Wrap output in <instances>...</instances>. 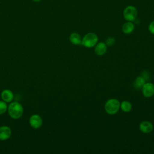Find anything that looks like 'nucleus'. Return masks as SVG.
<instances>
[{"label": "nucleus", "instance_id": "nucleus-12", "mask_svg": "<svg viewBox=\"0 0 154 154\" xmlns=\"http://www.w3.org/2000/svg\"><path fill=\"white\" fill-rule=\"evenodd\" d=\"M69 40L73 45H81V42H82V39L81 38V36L77 32L72 33L70 35Z\"/></svg>", "mask_w": 154, "mask_h": 154}, {"label": "nucleus", "instance_id": "nucleus-16", "mask_svg": "<svg viewBox=\"0 0 154 154\" xmlns=\"http://www.w3.org/2000/svg\"><path fill=\"white\" fill-rule=\"evenodd\" d=\"M115 42H116V40L114 37H108L105 40V44L107 46H112L115 43Z\"/></svg>", "mask_w": 154, "mask_h": 154}, {"label": "nucleus", "instance_id": "nucleus-7", "mask_svg": "<svg viewBox=\"0 0 154 154\" xmlns=\"http://www.w3.org/2000/svg\"><path fill=\"white\" fill-rule=\"evenodd\" d=\"M11 129L10 127L4 125L0 126V140H8L11 135Z\"/></svg>", "mask_w": 154, "mask_h": 154}, {"label": "nucleus", "instance_id": "nucleus-15", "mask_svg": "<svg viewBox=\"0 0 154 154\" xmlns=\"http://www.w3.org/2000/svg\"><path fill=\"white\" fill-rule=\"evenodd\" d=\"M8 108V105L4 100H0V115L4 114Z\"/></svg>", "mask_w": 154, "mask_h": 154}, {"label": "nucleus", "instance_id": "nucleus-11", "mask_svg": "<svg viewBox=\"0 0 154 154\" xmlns=\"http://www.w3.org/2000/svg\"><path fill=\"white\" fill-rule=\"evenodd\" d=\"M134 28H135V26L134 23L131 21H129L125 23L123 25L122 29L123 32H124L125 34H128L133 32V31L134 30Z\"/></svg>", "mask_w": 154, "mask_h": 154}, {"label": "nucleus", "instance_id": "nucleus-1", "mask_svg": "<svg viewBox=\"0 0 154 154\" xmlns=\"http://www.w3.org/2000/svg\"><path fill=\"white\" fill-rule=\"evenodd\" d=\"M8 113L10 117L13 119H18L22 117L23 113V108L18 102H11L8 106Z\"/></svg>", "mask_w": 154, "mask_h": 154}, {"label": "nucleus", "instance_id": "nucleus-8", "mask_svg": "<svg viewBox=\"0 0 154 154\" xmlns=\"http://www.w3.org/2000/svg\"><path fill=\"white\" fill-rule=\"evenodd\" d=\"M139 128L141 132L144 134L150 133L153 129V124L149 121H143L139 125Z\"/></svg>", "mask_w": 154, "mask_h": 154}, {"label": "nucleus", "instance_id": "nucleus-6", "mask_svg": "<svg viewBox=\"0 0 154 154\" xmlns=\"http://www.w3.org/2000/svg\"><path fill=\"white\" fill-rule=\"evenodd\" d=\"M142 93L146 97H150L154 94V84L150 82H146L141 88Z\"/></svg>", "mask_w": 154, "mask_h": 154}, {"label": "nucleus", "instance_id": "nucleus-14", "mask_svg": "<svg viewBox=\"0 0 154 154\" xmlns=\"http://www.w3.org/2000/svg\"><path fill=\"white\" fill-rule=\"evenodd\" d=\"M120 108L125 112H130L132 108V106L131 102L128 100H123L120 103Z\"/></svg>", "mask_w": 154, "mask_h": 154}, {"label": "nucleus", "instance_id": "nucleus-4", "mask_svg": "<svg viewBox=\"0 0 154 154\" xmlns=\"http://www.w3.org/2000/svg\"><path fill=\"white\" fill-rule=\"evenodd\" d=\"M123 17L128 21H134L137 17V10L134 6H128L123 11Z\"/></svg>", "mask_w": 154, "mask_h": 154}, {"label": "nucleus", "instance_id": "nucleus-3", "mask_svg": "<svg viewBox=\"0 0 154 154\" xmlns=\"http://www.w3.org/2000/svg\"><path fill=\"white\" fill-rule=\"evenodd\" d=\"M98 42L97 35L93 32L87 33L82 39L81 45L86 48H93Z\"/></svg>", "mask_w": 154, "mask_h": 154}, {"label": "nucleus", "instance_id": "nucleus-18", "mask_svg": "<svg viewBox=\"0 0 154 154\" xmlns=\"http://www.w3.org/2000/svg\"><path fill=\"white\" fill-rule=\"evenodd\" d=\"M33 1H34V2H39L40 1H41V0H32Z\"/></svg>", "mask_w": 154, "mask_h": 154}, {"label": "nucleus", "instance_id": "nucleus-5", "mask_svg": "<svg viewBox=\"0 0 154 154\" xmlns=\"http://www.w3.org/2000/svg\"><path fill=\"white\" fill-rule=\"evenodd\" d=\"M29 123L34 129L40 128L43 124V120L41 116L38 114H32L29 119Z\"/></svg>", "mask_w": 154, "mask_h": 154}, {"label": "nucleus", "instance_id": "nucleus-9", "mask_svg": "<svg viewBox=\"0 0 154 154\" xmlns=\"http://www.w3.org/2000/svg\"><path fill=\"white\" fill-rule=\"evenodd\" d=\"M2 100L6 103H10L14 99V94L13 91L9 89H5L2 90L1 94Z\"/></svg>", "mask_w": 154, "mask_h": 154}, {"label": "nucleus", "instance_id": "nucleus-2", "mask_svg": "<svg viewBox=\"0 0 154 154\" xmlns=\"http://www.w3.org/2000/svg\"><path fill=\"white\" fill-rule=\"evenodd\" d=\"M120 102L114 98L108 99L105 104V110L108 114L113 115L116 114L120 109Z\"/></svg>", "mask_w": 154, "mask_h": 154}, {"label": "nucleus", "instance_id": "nucleus-13", "mask_svg": "<svg viewBox=\"0 0 154 154\" xmlns=\"http://www.w3.org/2000/svg\"><path fill=\"white\" fill-rule=\"evenodd\" d=\"M145 83L146 79L143 76H139L135 78L134 82V86L136 89H141Z\"/></svg>", "mask_w": 154, "mask_h": 154}, {"label": "nucleus", "instance_id": "nucleus-10", "mask_svg": "<svg viewBox=\"0 0 154 154\" xmlns=\"http://www.w3.org/2000/svg\"><path fill=\"white\" fill-rule=\"evenodd\" d=\"M107 50V45L103 42H97L94 46V52L96 55L102 56L104 55Z\"/></svg>", "mask_w": 154, "mask_h": 154}, {"label": "nucleus", "instance_id": "nucleus-17", "mask_svg": "<svg viewBox=\"0 0 154 154\" xmlns=\"http://www.w3.org/2000/svg\"><path fill=\"white\" fill-rule=\"evenodd\" d=\"M149 30L150 33L154 34V21L150 22L149 25Z\"/></svg>", "mask_w": 154, "mask_h": 154}]
</instances>
